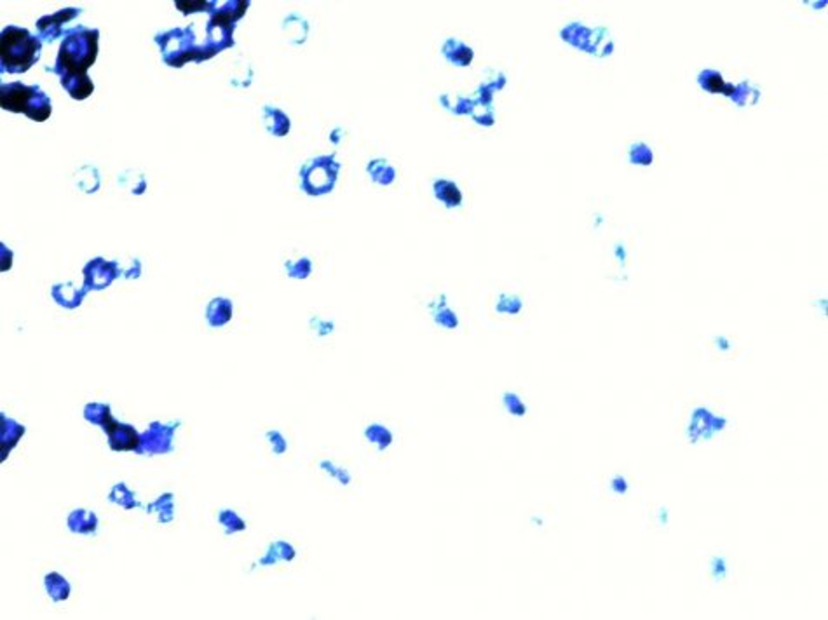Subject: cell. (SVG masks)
Segmentation results:
<instances>
[{"instance_id":"5","label":"cell","mask_w":828,"mask_h":620,"mask_svg":"<svg viewBox=\"0 0 828 620\" xmlns=\"http://www.w3.org/2000/svg\"><path fill=\"white\" fill-rule=\"evenodd\" d=\"M339 171L340 164L335 160V155H321L307 160L300 169L302 190L312 197L330 194L335 188Z\"/></svg>"},{"instance_id":"15","label":"cell","mask_w":828,"mask_h":620,"mask_svg":"<svg viewBox=\"0 0 828 620\" xmlns=\"http://www.w3.org/2000/svg\"><path fill=\"white\" fill-rule=\"evenodd\" d=\"M699 86L705 91H710V93H722L730 98L736 94V86L726 84L722 75H720L719 72H713V70H705V72H701V75H699Z\"/></svg>"},{"instance_id":"4","label":"cell","mask_w":828,"mask_h":620,"mask_svg":"<svg viewBox=\"0 0 828 620\" xmlns=\"http://www.w3.org/2000/svg\"><path fill=\"white\" fill-rule=\"evenodd\" d=\"M196 35H194L192 26L187 28H175L166 33L155 35V42L159 44L162 52L164 63L175 68H182L185 63L196 61L203 63L206 59L213 58L215 52L208 47V44L197 45L194 42Z\"/></svg>"},{"instance_id":"6","label":"cell","mask_w":828,"mask_h":620,"mask_svg":"<svg viewBox=\"0 0 828 620\" xmlns=\"http://www.w3.org/2000/svg\"><path fill=\"white\" fill-rule=\"evenodd\" d=\"M729 425V420L726 417L712 413L708 408H694L689 418L687 428H685V435L691 444H698L701 441H708L715 434L723 432Z\"/></svg>"},{"instance_id":"19","label":"cell","mask_w":828,"mask_h":620,"mask_svg":"<svg viewBox=\"0 0 828 620\" xmlns=\"http://www.w3.org/2000/svg\"><path fill=\"white\" fill-rule=\"evenodd\" d=\"M710 575H712L715 584H720V582L726 580L727 575H729V563H727L726 556L716 554V556H713L712 559H710Z\"/></svg>"},{"instance_id":"8","label":"cell","mask_w":828,"mask_h":620,"mask_svg":"<svg viewBox=\"0 0 828 620\" xmlns=\"http://www.w3.org/2000/svg\"><path fill=\"white\" fill-rule=\"evenodd\" d=\"M562 38L565 42H569V44H572L574 47L584 49V51L591 52V54H598L597 44H600V40H593V38H598L597 30H590V28L586 26H581L579 23H574L570 24V26L563 28Z\"/></svg>"},{"instance_id":"16","label":"cell","mask_w":828,"mask_h":620,"mask_svg":"<svg viewBox=\"0 0 828 620\" xmlns=\"http://www.w3.org/2000/svg\"><path fill=\"white\" fill-rule=\"evenodd\" d=\"M367 171L371 180L382 187H388L396 180V169L385 159H375L368 162Z\"/></svg>"},{"instance_id":"12","label":"cell","mask_w":828,"mask_h":620,"mask_svg":"<svg viewBox=\"0 0 828 620\" xmlns=\"http://www.w3.org/2000/svg\"><path fill=\"white\" fill-rule=\"evenodd\" d=\"M429 310L434 323H436L438 326L447 327V330H455V327L459 326V317L455 316L454 310L448 307L447 296L445 295H440L434 302H431Z\"/></svg>"},{"instance_id":"9","label":"cell","mask_w":828,"mask_h":620,"mask_svg":"<svg viewBox=\"0 0 828 620\" xmlns=\"http://www.w3.org/2000/svg\"><path fill=\"white\" fill-rule=\"evenodd\" d=\"M250 7L248 0H231L222 7H217L210 17L211 24H222V26H232L245 16L246 9Z\"/></svg>"},{"instance_id":"26","label":"cell","mask_w":828,"mask_h":620,"mask_svg":"<svg viewBox=\"0 0 828 620\" xmlns=\"http://www.w3.org/2000/svg\"><path fill=\"white\" fill-rule=\"evenodd\" d=\"M270 441H273V444H274V448H276V451H279V453L284 451V446H286V444H284V441H283V439H281L279 434H276V432H270Z\"/></svg>"},{"instance_id":"1","label":"cell","mask_w":828,"mask_h":620,"mask_svg":"<svg viewBox=\"0 0 828 620\" xmlns=\"http://www.w3.org/2000/svg\"><path fill=\"white\" fill-rule=\"evenodd\" d=\"M100 31L86 26H75L67 30L60 45L56 63L53 70L61 77L65 91L74 100H86L95 91V84L88 77V68L98 56Z\"/></svg>"},{"instance_id":"27","label":"cell","mask_w":828,"mask_h":620,"mask_svg":"<svg viewBox=\"0 0 828 620\" xmlns=\"http://www.w3.org/2000/svg\"><path fill=\"white\" fill-rule=\"evenodd\" d=\"M659 522H661V525H666V522H668V511H666V507H661L659 509Z\"/></svg>"},{"instance_id":"22","label":"cell","mask_w":828,"mask_h":620,"mask_svg":"<svg viewBox=\"0 0 828 620\" xmlns=\"http://www.w3.org/2000/svg\"><path fill=\"white\" fill-rule=\"evenodd\" d=\"M176 9L182 10L183 14H190V13H197V10H208V13L213 14L215 10H217V2H206V0H201V2H185V0H176Z\"/></svg>"},{"instance_id":"24","label":"cell","mask_w":828,"mask_h":620,"mask_svg":"<svg viewBox=\"0 0 828 620\" xmlns=\"http://www.w3.org/2000/svg\"><path fill=\"white\" fill-rule=\"evenodd\" d=\"M629 157H631V162L635 164H645L647 166V164L652 162V152L643 143L633 145L631 150H629Z\"/></svg>"},{"instance_id":"7","label":"cell","mask_w":828,"mask_h":620,"mask_svg":"<svg viewBox=\"0 0 828 620\" xmlns=\"http://www.w3.org/2000/svg\"><path fill=\"white\" fill-rule=\"evenodd\" d=\"M79 14H81V9H77V7H68V9H61L58 10L56 14H51V16L40 17V20L37 21V30H39L40 40L53 42L63 33H67V31H63V24L67 23V21H72L74 17H77Z\"/></svg>"},{"instance_id":"14","label":"cell","mask_w":828,"mask_h":620,"mask_svg":"<svg viewBox=\"0 0 828 620\" xmlns=\"http://www.w3.org/2000/svg\"><path fill=\"white\" fill-rule=\"evenodd\" d=\"M434 195L438 201L443 202L447 208H459L462 204V194L457 185L450 180H436L433 185Z\"/></svg>"},{"instance_id":"20","label":"cell","mask_w":828,"mask_h":620,"mask_svg":"<svg viewBox=\"0 0 828 620\" xmlns=\"http://www.w3.org/2000/svg\"><path fill=\"white\" fill-rule=\"evenodd\" d=\"M497 312L500 313H520L523 309V302L520 296L516 295H500L499 302H497Z\"/></svg>"},{"instance_id":"21","label":"cell","mask_w":828,"mask_h":620,"mask_svg":"<svg viewBox=\"0 0 828 620\" xmlns=\"http://www.w3.org/2000/svg\"><path fill=\"white\" fill-rule=\"evenodd\" d=\"M367 437L370 439L371 442H375L381 449H385L392 442V434L388 428L382 427V425H371V427H368Z\"/></svg>"},{"instance_id":"25","label":"cell","mask_w":828,"mask_h":620,"mask_svg":"<svg viewBox=\"0 0 828 620\" xmlns=\"http://www.w3.org/2000/svg\"><path fill=\"white\" fill-rule=\"evenodd\" d=\"M608 486H611L612 493L615 495H626L629 491L628 479H626L624 476H621V474H615L611 479V483H608Z\"/></svg>"},{"instance_id":"10","label":"cell","mask_w":828,"mask_h":620,"mask_svg":"<svg viewBox=\"0 0 828 620\" xmlns=\"http://www.w3.org/2000/svg\"><path fill=\"white\" fill-rule=\"evenodd\" d=\"M91 274L93 277H88V286L96 289L103 288V286L110 284V281L117 275L116 263H105L102 258H98V260L91 261V263L86 267V275Z\"/></svg>"},{"instance_id":"2","label":"cell","mask_w":828,"mask_h":620,"mask_svg":"<svg viewBox=\"0 0 828 620\" xmlns=\"http://www.w3.org/2000/svg\"><path fill=\"white\" fill-rule=\"evenodd\" d=\"M43 42L26 28L6 26L0 35V68L8 73H25L39 59Z\"/></svg>"},{"instance_id":"13","label":"cell","mask_w":828,"mask_h":620,"mask_svg":"<svg viewBox=\"0 0 828 620\" xmlns=\"http://www.w3.org/2000/svg\"><path fill=\"white\" fill-rule=\"evenodd\" d=\"M263 121H266L267 129L270 134L274 136H286L290 132L291 122L288 115L283 110L276 107H266L263 108Z\"/></svg>"},{"instance_id":"3","label":"cell","mask_w":828,"mask_h":620,"mask_svg":"<svg viewBox=\"0 0 828 620\" xmlns=\"http://www.w3.org/2000/svg\"><path fill=\"white\" fill-rule=\"evenodd\" d=\"M0 107L13 114H23L36 122L49 118L53 107L51 98L39 86H25L23 82L0 86Z\"/></svg>"},{"instance_id":"11","label":"cell","mask_w":828,"mask_h":620,"mask_svg":"<svg viewBox=\"0 0 828 620\" xmlns=\"http://www.w3.org/2000/svg\"><path fill=\"white\" fill-rule=\"evenodd\" d=\"M441 51H443L445 58H447L452 65L457 66L471 65L473 56H475L473 49L469 47V45H466L464 42L457 40V38H447V42L443 44Z\"/></svg>"},{"instance_id":"23","label":"cell","mask_w":828,"mask_h":620,"mask_svg":"<svg viewBox=\"0 0 828 620\" xmlns=\"http://www.w3.org/2000/svg\"><path fill=\"white\" fill-rule=\"evenodd\" d=\"M288 275L290 277H297V279H305L309 277V274H311V260H307V258H300V260L293 261V263H288Z\"/></svg>"},{"instance_id":"17","label":"cell","mask_w":828,"mask_h":620,"mask_svg":"<svg viewBox=\"0 0 828 620\" xmlns=\"http://www.w3.org/2000/svg\"><path fill=\"white\" fill-rule=\"evenodd\" d=\"M232 317V303L225 298H217L211 302L208 310V319L211 326H224Z\"/></svg>"},{"instance_id":"18","label":"cell","mask_w":828,"mask_h":620,"mask_svg":"<svg viewBox=\"0 0 828 620\" xmlns=\"http://www.w3.org/2000/svg\"><path fill=\"white\" fill-rule=\"evenodd\" d=\"M503 406L514 418H523L528 413V408L523 403V399L516 392H511V390L503 394Z\"/></svg>"}]
</instances>
